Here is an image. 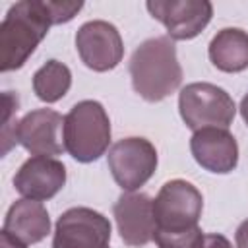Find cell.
<instances>
[{"instance_id": "obj_1", "label": "cell", "mask_w": 248, "mask_h": 248, "mask_svg": "<svg viewBox=\"0 0 248 248\" xmlns=\"http://www.w3.org/2000/svg\"><path fill=\"white\" fill-rule=\"evenodd\" d=\"M52 25L46 0L16 2L0 23V70L21 68Z\"/></svg>"}, {"instance_id": "obj_2", "label": "cell", "mask_w": 248, "mask_h": 248, "mask_svg": "<svg viewBox=\"0 0 248 248\" xmlns=\"http://www.w3.org/2000/svg\"><path fill=\"white\" fill-rule=\"evenodd\" d=\"M130 78L134 91L149 103L174 93L182 83V66L172 39L153 37L143 41L130 58Z\"/></svg>"}, {"instance_id": "obj_3", "label": "cell", "mask_w": 248, "mask_h": 248, "mask_svg": "<svg viewBox=\"0 0 248 248\" xmlns=\"http://www.w3.org/2000/svg\"><path fill=\"white\" fill-rule=\"evenodd\" d=\"M110 143V120L99 101L76 103L64 116V147L78 163H93Z\"/></svg>"}, {"instance_id": "obj_4", "label": "cell", "mask_w": 248, "mask_h": 248, "mask_svg": "<svg viewBox=\"0 0 248 248\" xmlns=\"http://www.w3.org/2000/svg\"><path fill=\"white\" fill-rule=\"evenodd\" d=\"M178 112L184 124L194 132L202 128L227 130L234 120L236 105L223 87L207 81H196L180 89Z\"/></svg>"}, {"instance_id": "obj_5", "label": "cell", "mask_w": 248, "mask_h": 248, "mask_svg": "<svg viewBox=\"0 0 248 248\" xmlns=\"http://www.w3.org/2000/svg\"><path fill=\"white\" fill-rule=\"evenodd\" d=\"M202 209V192L182 178L165 182L153 200L155 223L161 231H184L198 227Z\"/></svg>"}, {"instance_id": "obj_6", "label": "cell", "mask_w": 248, "mask_h": 248, "mask_svg": "<svg viewBox=\"0 0 248 248\" xmlns=\"http://www.w3.org/2000/svg\"><path fill=\"white\" fill-rule=\"evenodd\" d=\"M112 178L124 192H136L143 186L157 169V149L145 138L118 140L107 155Z\"/></svg>"}, {"instance_id": "obj_7", "label": "cell", "mask_w": 248, "mask_h": 248, "mask_svg": "<svg viewBox=\"0 0 248 248\" xmlns=\"http://www.w3.org/2000/svg\"><path fill=\"white\" fill-rule=\"evenodd\" d=\"M110 221L91 207L66 209L54 227L52 248H108Z\"/></svg>"}, {"instance_id": "obj_8", "label": "cell", "mask_w": 248, "mask_h": 248, "mask_svg": "<svg viewBox=\"0 0 248 248\" xmlns=\"http://www.w3.org/2000/svg\"><path fill=\"white\" fill-rule=\"evenodd\" d=\"M151 17L161 21L172 41L198 37L213 16L209 0H149L145 4Z\"/></svg>"}, {"instance_id": "obj_9", "label": "cell", "mask_w": 248, "mask_h": 248, "mask_svg": "<svg viewBox=\"0 0 248 248\" xmlns=\"http://www.w3.org/2000/svg\"><path fill=\"white\" fill-rule=\"evenodd\" d=\"M76 48L81 62L93 72H108L124 56V43L118 29L103 19L87 21L78 29Z\"/></svg>"}, {"instance_id": "obj_10", "label": "cell", "mask_w": 248, "mask_h": 248, "mask_svg": "<svg viewBox=\"0 0 248 248\" xmlns=\"http://www.w3.org/2000/svg\"><path fill=\"white\" fill-rule=\"evenodd\" d=\"M17 143L35 157L60 155L64 147V116L52 108H37L27 112L16 130Z\"/></svg>"}, {"instance_id": "obj_11", "label": "cell", "mask_w": 248, "mask_h": 248, "mask_svg": "<svg viewBox=\"0 0 248 248\" xmlns=\"http://www.w3.org/2000/svg\"><path fill=\"white\" fill-rule=\"evenodd\" d=\"M112 215L120 232V238L128 246H145L153 240L157 223L153 213V200L143 192H124L114 207Z\"/></svg>"}, {"instance_id": "obj_12", "label": "cell", "mask_w": 248, "mask_h": 248, "mask_svg": "<svg viewBox=\"0 0 248 248\" xmlns=\"http://www.w3.org/2000/svg\"><path fill=\"white\" fill-rule=\"evenodd\" d=\"M66 184V167L52 157H31L27 159L14 176L16 190L35 202L54 198Z\"/></svg>"}, {"instance_id": "obj_13", "label": "cell", "mask_w": 248, "mask_h": 248, "mask_svg": "<svg viewBox=\"0 0 248 248\" xmlns=\"http://www.w3.org/2000/svg\"><path fill=\"white\" fill-rule=\"evenodd\" d=\"M196 163L215 174L232 172L238 165V143L225 128H202L190 140Z\"/></svg>"}, {"instance_id": "obj_14", "label": "cell", "mask_w": 248, "mask_h": 248, "mask_svg": "<svg viewBox=\"0 0 248 248\" xmlns=\"http://www.w3.org/2000/svg\"><path fill=\"white\" fill-rule=\"evenodd\" d=\"M4 231L25 244H37L50 232V217L46 207L35 200H16L4 219Z\"/></svg>"}, {"instance_id": "obj_15", "label": "cell", "mask_w": 248, "mask_h": 248, "mask_svg": "<svg viewBox=\"0 0 248 248\" xmlns=\"http://www.w3.org/2000/svg\"><path fill=\"white\" fill-rule=\"evenodd\" d=\"M211 64L227 74H236L248 68V33L238 27L221 29L207 48Z\"/></svg>"}, {"instance_id": "obj_16", "label": "cell", "mask_w": 248, "mask_h": 248, "mask_svg": "<svg viewBox=\"0 0 248 248\" xmlns=\"http://www.w3.org/2000/svg\"><path fill=\"white\" fill-rule=\"evenodd\" d=\"M72 85V72L60 60H46L33 74V91L43 103L60 101Z\"/></svg>"}, {"instance_id": "obj_17", "label": "cell", "mask_w": 248, "mask_h": 248, "mask_svg": "<svg viewBox=\"0 0 248 248\" xmlns=\"http://www.w3.org/2000/svg\"><path fill=\"white\" fill-rule=\"evenodd\" d=\"M153 240L159 248H202L203 232L200 227L184 231H161L155 229Z\"/></svg>"}, {"instance_id": "obj_18", "label": "cell", "mask_w": 248, "mask_h": 248, "mask_svg": "<svg viewBox=\"0 0 248 248\" xmlns=\"http://www.w3.org/2000/svg\"><path fill=\"white\" fill-rule=\"evenodd\" d=\"M48 12L52 16V25H60L66 23L70 19H74V16H78V12L83 8V2H54V0H46Z\"/></svg>"}, {"instance_id": "obj_19", "label": "cell", "mask_w": 248, "mask_h": 248, "mask_svg": "<svg viewBox=\"0 0 248 248\" xmlns=\"http://www.w3.org/2000/svg\"><path fill=\"white\" fill-rule=\"evenodd\" d=\"M202 248H232V244H231V240L227 236L211 232V234H203Z\"/></svg>"}, {"instance_id": "obj_20", "label": "cell", "mask_w": 248, "mask_h": 248, "mask_svg": "<svg viewBox=\"0 0 248 248\" xmlns=\"http://www.w3.org/2000/svg\"><path fill=\"white\" fill-rule=\"evenodd\" d=\"M0 248H27V244L21 242L19 238L12 236L10 232H6L2 229V232H0Z\"/></svg>"}, {"instance_id": "obj_21", "label": "cell", "mask_w": 248, "mask_h": 248, "mask_svg": "<svg viewBox=\"0 0 248 248\" xmlns=\"http://www.w3.org/2000/svg\"><path fill=\"white\" fill-rule=\"evenodd\" d=\"M234 242H236V248H248V219L238 225L236 234H234Z\"/></svg>"}, {"instance_id": "obj_22", "label": "cell", "mask_w": 248, "mask_h": 248, "mask_svg": "<svg viewBox=\"0 0 248 248\" xmlns=\"http://www.w3.org/2000/svg\"><path fill=\"white\" fill-rule=\"evenodd\" d=\"M240 116H242V120L246 122V126H248V93L242 97V101H240Z\"/></svg>"}]
</instances>
